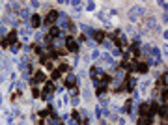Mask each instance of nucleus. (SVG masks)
<instances>
[{"label": "nucleus", "mask_w": 168, "mask_h": 125, "mask_svg": "<svg viewBox=\"0 0 168 125\" xmlns=\"http://www.w3.org/2000/svg\"><path fill=\"white\" fill-rule=\"evenodd\" d=\"M144 13H146V7H144V6H135V7H131V10H129V19L135 22L140 15H144Z\"/></svg>", "instance_id": "f257e3e1"}, {"label": "nucleus", "mask_w": 168, "mask_h": 125, "mask_svg": "<svg viewBox=\"0 0 168 125\" xmlns=\"http://www.w3.org/2000/svg\"><path fill=\"white\" fill-rule=\"evenodd\" d=\"M103 75H105V73H103V69L99 67V65H94V67L90 69V77H92V80H94V84H97L99 80L103 79Z\"/></svg>", "instance_id": "f03ea898"}, {"label": "nucleus", "mask_w": 168, "mask_h": 125, "mask_svg": "<svg viewBox=\"0 0 168 125\" xmlns=\"http://www.w3.org/2000/svg\"><path fill=\"white\" fill-rule=\"evenodd\" d=\"M56 22H58V28H62V30L71 28V22H69V19H67L66 13H58V19H56Z\"/></svg>", "instance_id": "7ed1b4c3"}, {"label": "nucleus", "mask_w": 168, "mask_h": 125, "mask_svg": "<svg viewBox=\"0 0 168 125\" xmlns=\"http://www.w3.org/2000/svg\"><path fill=\"white\" fill-rule=\"evenodd\" d=\"M56 19H58V11H56V10H51L49 13H47V17H45V21H43V24H45V26H54Z\"/></svg>", "instance_id": "20e7f679"}, {"label": "nucleus", "mask_w": 168, "mask_h": 125, "mask_svg": "<svg viewBox=\"0 0 168 125\" xmlns=\"http://www.w3.org/2000/svg\"><path fill=\"white\" fill-rule=\"evenodd\" d=\"M53 92H54V86H53V82H49L45 88H43V92H41V99L51 101V99H53Z\"/></svg>", "instance_id": "39448f33"}, {"label": "nucleus", "mask_w": 168, "mask_h": 125, "mask_svg": "<svg viewBox=\"0 0 168 125\" xmlns=\"http://www.w3.org/2000/svg\"><path fill=\"white\" fill-rule=\"evenodd\" d=\"M45 79H47V77H45V73H41V71H36L34 73V77H32V79H30V84H39V82H45Z\"/></svg>", "instance_id": "423d86ee"}, {"label": "nucleus", "mask_w": 168, "mask_h": 125, "mask_svg": "<svg viewBox=\"0 0 168 125\" xmlns=\"http://www.w3.org/2000/svg\"><path fill=\"white\" fill-rule=\"evenodd\" d=\"M137 112H138L140 116H150V103H142V105H138ZM150 118H151V116H150Z\"/></svg>", "instance_id": "0eeeda50"}, {"label": "nucleus", "mask_w": 168, "mask_h": 125, "mask_svg": "<svg viewBox=\"0 0 168 125\" xmlns=\"http://www.w3.org/2000/svg\"><path fill=\"white\" fill-rule=\"evenodd\" d=\"M47 37H49L51 41H53V39H58V37H60V28L56 24L51 26V28H49V36H47Z\"/></svg>", "instance_id": "6e6552de"}, {"label": "nucleus", "mask_w": 168, "mask_h": 125, "mask_svg": "<svg viewBox=\"0 0 168 125\" xmlns=\"http://www.w3.org/2000/svg\"><path fill=\"white\" fill-rule=\"evenodd\" d=\"M30 26L32 28H39L41 26V17L39 15H30Z\"/></svg>", "instance_id": "1a4fd4ad"}, {"label": "nucleus", "mask_w": 168, "mask_h": 125, "mask_svg": "<svg viewBox=\"0 0 168 125\" xmlns=\"http://www.w3.org/2000/svg\"><path fill=\"white\" fill-rule=\"evenodd\" d=\"M17 39H19V36H17V32H15V30H11V32L8 34V37H6L8 45H13V43H17Z\"/></svg>", "instance_id": "9d476101"}, {"label": "nucleus", "mask_w": 168, "mask_h": 125, "mask_svg": "<svg viewBox=\"0 0 168 125\" xmlns=\"http://www.w3.org/2000/svg\"><path fill=\"white\" fill-rule=\"evenodd\" d=\"M150 71V65L144 64V62H138L137 64V73H148Z\"/></svg>", "instance_id": "9b49d317"}, {"label": "nucleus", "mask_w": 168, "mask_h": 125, "mask_svg": "<svg viewBox=\"0 0 168 125\" xmlns=\"http://www.w3.org/2000/svg\"><path fill=\"white\" fill-rule=\"evenodd\" d=\"M137 125H153V123H151V118H150V116H140Z\"/></svg>", "instance_id": "f8f14e48"}, {"label": "nucleus", "mask_w": 168, "mask_h": 125, "mask_svg": "<svg viewBox=\"0 0 168 125\" xmlns=\"http://www.w3.org/2000/svg\"><path fill=\"white\" fill-rule=\"evenodd\" d=\"M17 36H19V37H21V39H28V37H30V36H32V30H30V28H23V30H21V32H19V34H17Z\"/></svg>", "instance_id": "ddd939ff"}, {"label": "nucleus", "mask_w": 168, "mask_h": 125, "mask_svg": "<svg viewBox=\"0 0 168 125\" xmlns=\"http://www.w3.org/2000/svg\"><path fill=\"white\" fill-rule=\"evenodd\" d=\"M92 36L95 37V41H101V43L105 41V34H103L101 30H94V34H92Z\"/></svg>", "instance_id": "4468645a"}, {"label": "nucleus", "mask_w": 168, "mask_h": 125, "mask_svg": "<svg viewBox=\"0 0 168 125\" xmlns=\"http://www.w3.org/2000/svg\"><path fill=\"white\" fill-rule=\"evenodd\" d=\"M75 80H77V77H75V75H67L66 77V86H67V88H73Z\"/></svg>", "instance_id": "2eb2a0df"}, {"label": "nucleus", "mask_w": 168, "mask_h": 125, "mask_svg": "<svg viewBox=\"0 0 168 125\" xmlns=\"http://www.w3.org/2000/svg\"><path fill=\"white\" fill-rule=\"evenodd\" d=\"M82 97H84V99H86V101H90L92 97H94V93H92V90H90V88H82Z\"/></svg>", "instance_id": "dca6fc26"}, {"label": "nucleus", "mask_w": 168, "mask_h": 125, "mask_svg": "<svg viewBox=\"0 0 168 125\" xmlns=\"http://www.w3.org/2000/svg\"><path fill=\"white\" fill-rule=\"evenodd\" d=\"M129 52L133 54V56H140V47H138V43H135V45H131Z\"/></svg>", "instance_id": "f3484780"}, {"label": "nucleus", "mask_w": 168, "mask_h": 125, "mask_svg": "<svg viewBox=\"0 0 168 125\" xmlns=\"http://www.w3.org/2000/svg\"><path fill=\"white\" fill-rule=\"evenodd\" d=\"M157 86H159V88H166V73H163V75H161V79H159V82H157Z\"/></svg>", "instance_id": "a211bd4d"}, {"label": "nucleus", "mask_w": 168, "mask_h": 125, "mask_svg": "<svg viewBox=\"0 0 168 125\" xmlns=\"http://www.w3.org/2000/svg\"><path fill=\"white\" fill-rule=\"evenodd\" d=\"M19 15H21L25 21H30V13H28V10H21V11H19Z\"/></svg>", "instance_id": "6ab92c4d"}, {"label": "nucleus", "mask_w": 168, "mask_h": 125, "mask_svg": "<svg viewBox=\"0 0 168 125\" xmlns=\"http://www.w3.org/2000/svg\"><path fill=\"white\" fill-rule=\"evenodd\" d=\"M58 71H60V73H66V71H69V65H67V64L58 65Z\"/></svg>", "instance_id": "aec40b11"}, {"label": "nucleus", "mask_w": 168, "mask_h": 125, "mask_svg": "<svg viewBox=\"0 0 168 125\" xmlns=\"http://www.w3.org/2000/svg\"><path fill=\"white\" fill-rule=\"evenodd\" d=\"M49 122H51V125H62V123H60V120L56 118V116H51V120H49Z\"/></svg>", "instance_id": "412c9836"}, {"label": "nucleus", "mask_w": 168, "mask_h": 125, "mask_svg": "<svg viewBox=\"0 0 168 125\" xmlns=\"http://www.w3.org/2000/svg\"><path fill=\"white\" fill-rule=\"evenodd\" d=\"M19 49H21V45H19V43H13V45H11V52H13V54H17Z\"/></svg>", "instance_id": "4be33fe9"}, {"label": "nucleus", "mask_w": 168, "mask_h": 125, "mask_svg": "<svg viewBox=\"0 0 168 125\" xmlns=\"http://www.w3.org/2000/svg\"><path fill=\"white\" fill-rule=\"evenodd\" d=\"M32 95H34L36 99H38V97H41V92H39V90H38V88H36V86H34V88H32Z\"/></svg>", "instance_id": "5701e85b"}, {"label": "nucleus", "mask_w": 168, "mask_h": 125, "mask_svg": "<svg viewBox=\"0 0 168 125\" xmlns=\"http://www.w3.org/2000/svg\"><path fill=\"white\" fill-rule=\"evenodd\" d=\"M60 77H62V73H60L58 69H54V71H53V79H54V80H58Z\"/></svg>", "instance_id": "b1692460"}, {"label": "nucleus", "mask_w": 168, "mask_h": 125, "mask_svg": "<svg viewBox=\"0 0 168 125\" xmlns=\"http://www.w3.org/2000/svg\"><path fill=\"white\" fill-rule=\"evenodd\" d=\"M95 7H97V6H95V2H90L86 10H88V11H95Z\"/></svg>", "instance_id": "393cba45"}, {"label": "nucleus", "mask_w": 168, "mask_h": 125, "mask_svg": "<svg viewBox=\"0 0 168 125\" xmlns=\"http://www.w3.org/2000/svg\"><path fill=\"white\" fill-rule=\"evenodd\" d=\"M103 45H105L107 49H110V47H114V41H109V39H105V41H103Z\"/></svg>", "instance_id": "a878e982"}, {"label": "nucleus", "mask_w": 168, "mask_h": 125, "mask_svg": "<svg viewBox=\"0 0 168 125\" xmlns=\"http://www.w3.org/2000/svg\"><path fill=\"white\" fill-rule=\"evenodd\" d=\"M112 54H114V56H120V54H122V49H120V47H114V50H112Z\"/></svg>", "instance_id": "bb28decb"}, {"label": "nucleus", "mask_w": 168, "mask_h": 125, "mask_svg": "<svg viewBox=\"0 0 168 125\" xmlns=\"http://www.w3.org/2000/svg\"><path fill=\"white\" fill-rule=\"evenodd\" d=\"M71 105H73V107H79V97H73V99H71Z\"/></svg>", "instance_id": "cd10ccee"}, {"label": "nucleus", "mask_w": 168, "mask_h": 125, "mask_svg": "<svg viewBox=\"0 0 168 125\" xmlns=\"http://www.w3.org/2000/svg\"><path fill=\"white\" fill-rule=\"evenodd\" d=\"M92 58H94V60H97V58H99V50H94V52H92Z\"/></svg>", "instance_id": "c85d7f7f"}, {"label": "nucleus", "mask_w": 168, "mask_h": 125, "mask_svg": "<svg viewBox=\"0 0 168 125\" xmlns=\"http://www.w3.org/2000/svg\"><path fill=\"white\" fill-rule=\"evenodd\" d=\"M67 125H81V123L75 122V120H67Z\"/></svg>", "instance_id": "c756f323"}, {"label": "nucleus", "mask_w": 168, "mask_h": 125, "mask_svg": "<svg viewBox=\"0 0 168 125\" xmlns=\"http://www.w3.org/2000/svg\"><path fill=\"white\" fill-rule=\"evenodd\" d=\"M0 103H2V95H0Z\"/></svg>", "instance_id": "7c9ffc66"}]
</instances>
